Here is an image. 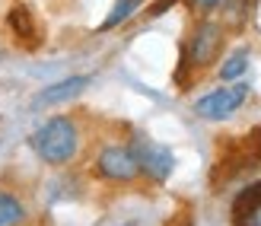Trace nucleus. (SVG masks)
I'll return each instance as SVG.
<instances>
[{"instance_id": "1", "label": "nucleus", "mask_w": 261, "mask_h": 226, "mask_svg": "<svg viewBox=\"0 0 261 226\" xmlns=\"http://www.w3.org/2000/svg\"><path fill=\"white\" fill-rule=\"evenodd\" d=\"M32 150L35 156L42 159L48 166H67L76 159L80 153V143H83V134H80V124H76V118L70 115H55L48 118L45 124H38L32 131Z\"/></svg>"}, {"instance_id": "2", "label": "nucleus", "mask_w": 261, "mask_h": 226, "mask_svg": "<svg viewBox=\"0 0 261 226\" xmlns=\"http://www.w3.org/2000/svg\"><path fill=\"white\" fill-rule=\"evenodd\" d=\"M220 48H223V26L214 19L198 22L185 45V55H181V67H194V70L211 67L220 58Z\"/></svg>"}, {"instance_id": "3", "label": "nucleus", "mask_w": 261, "mask_h": 226, "mask_svg": "<svg viewBox=\"0 0 261 226\" xmlns=\"http://www.w3.org/2000/svg\"><path fill=\"white\" fill-rule=\"evenodd\" d=\"M127 147L140 166V175H147L153 182H166L175 172V153L169 147H163V143H156L150 137H134Z\"/></svg>"}, {"instance_id": "4", "label": "nucleus", "mask_w": 261, "mask_h": 226, "mask_svg": "<svg viewBox=\"0 0 261 226\" xmlns=\"http://www.w3.org/2000/svg\"><path fill=\"white\" fill-rule=\"evenodd\" d=\"M245 99H249V83H229L223 89H214L207 92V96H201L198 102H194V112H198L204 121H223V118L236 115Z\"/></svg>"}, {"instance_id": "5", "label": "nucleus", "mask_w": 261, "mask_h": 226, "mask_svg": "<svg viewBox=\"0 0 261 226\" xmlns=\"http://www.w3.org/2000/svg\"><path fill=\"white\" fill-rule=\"evenodd\" d=\"M96 175L106 179V182H134L140 175V166L130 147L124 143H112V147H102L99 156H96Z\"/></svg>"}, {"instance_id": "6", "label": "nucleus", "mask_w": 261, "mask_h": 226, "mask_svg": "<svg viewBox=\"0 0 261 226\" xmlns=\"http://www.w3.org/2000/svg\"><path fill=\"white\" fill-rule=\"evenodd\" d=\"M93 83V77H67V80H61V83H51L48 89H42L35 96V105H61V102H70V99H76L80 92Z\"/></svg>"}, {"instance_id": "7", "label": "nucleus", "mask_w": 261, "mask_h": 226, "mask_svg": "<svg viewBox=\"0 0 261 226\" xmlns=\"http://www.w3.org/2000/svg\"><path fill=\"white\" fill-rule=\"evenodd\" d=\"M255 214H261V182H252L232 197V220L239 226L255 220Z\"/></svg>"}, {"instance_id": "8", "label": "nucleus", "mask_w": 261, "mask_h": 226, "mask_svg": "<svg viewBox=\"0 0 261 226\" xmlns=\"http://www.w3.org/2000/svg\"><path fill=\"white\" fill-rule=\"evenodd\" d=\"M29 210H25L22 197L13 191H0V226H25Z\"/></svg>"}, {"instance_id": "9", "label": "nucleus", "mask_w": 261, "mask_h": 226, "mask_svg": "<svg viewBox=\"0 0 261 226\" xmlns=\"http://www.w3.org/2000/svg\"><path fill=\"white\" fill-rule=\"evenodd\" d=\"M7 26H10V32L19 38V42H35V22H32V13L25 10V7H13L7 13Z\"/></svg>"}, {"instance_id": "10", "label": "nucleus", "mask_w": 261, "mask_h": 226, "mask_svg": "<svg viewBox=\"0 0 261 226\" xmlns=\"http://www.w3.org/2000/svg\"><path fill=\"white\" fill-rule=\"evenodd\" d=\"M147 4V0H115V7H112V13L106 19H102V26H99V32H109V29H115V26H121V22H127L134 13Z\"/></svg>"}, {"instance_id": "11", "label": "nucleus", "mask_w": 261, "mask_h": 226, "mask_svg": "<svg viewBox=\"0 0 261 226\" xmlns=\"http://www.w3.org/2000/svg\"><path fill=\"white\" fill-rule=\"evenodd\" d=\"M245 67H249V51L239 48V51H232V55L223 61V67H220V80H239L245 73Z\"/></svg>"}, {"instance_id": "12", "label": "nucleus", "mask_w": 261, "mask_h": 226, "mask_svg": "<svg viewBox=\"0 0 261 226\" xmlns=\"http://www.w3.org/2000/svg\"><path fill=\"white\" fill-rule=\"evenodd\" d=\"M172 4H175V0H156V4L150 7V16H163V13L172 7Z\"/></svg>"}, {"instance_id": "13", "label": "nucleus", "mask_w": 261, "mask_h": 226, "mask_svg": "<svg viewBox=\"0 0 261 226\" xmlns=\"http://www.w3.org/2000/svg\"><path fill=\"white\" fill-rule=\"evenodd\" d=\"M220 4H226V0H198V7H204V10H217Z\"/></svg>"}, {"instance_id": "14", "label": "nucleus", "mask_w": 261, "mask_h": 226, "mask_svg": "<svg viewBox=\"0 0 261 226\" xmlns=\"http://www.w3.org/2000/svg\"><path fill=\"white\" fill-rule=\"evenodd\" d=\"M121 226H137V223H121Z\"/></svg>"}]
</instances>
